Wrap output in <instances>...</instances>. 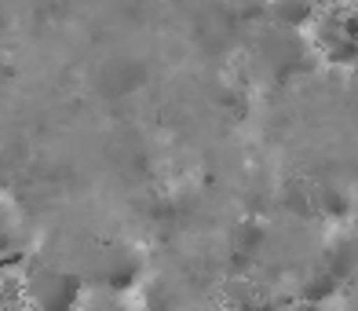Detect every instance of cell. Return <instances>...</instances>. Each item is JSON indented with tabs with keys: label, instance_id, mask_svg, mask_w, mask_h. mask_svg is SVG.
Segmentation results:
<instances>
[{
	"label": "cell",
	"instance_id": "2",
	"mask_svg": "<svg viewBox=\"0 0 358 311\" xmlns=\"http://www.w3.org/2000/svg\"><path fill=\"white\" fill-rule=\"evenodd\" d=\"M271 15L278 22H285L289 29H296L315 19V8H311V0H271Z\"/></svg>",
	"mask_w": 358,
	"mask_h": 311
},
{
	"label": "cell",
	"instance_id": "3",
	"mask_svg": "<svg viewBox=\"0 0 358 311\" xmlns=\"http://www.w3.org/2000/svg\"><path fill=\"white\" fill-rule=\"evenodd\" d=\"M344 311H358V289L348 293V300H344Z\"/></svg>",
	"mask_w": 358,
	"mask_h": 311
},
{
	"label": "cell",
	"instance_id": "1",
	"mask_svg": "<svg viewBox=\"0 0 358 311\" xmlns=\"http://www.w3.org/2000/svg\"><path fill=\"white\" fill-rule=\"evenodd\" d=\"M22 282H26L22 289L26 304L37 311H80V304H85V282L73 271L41 264L29 268Z\"/></svg>",
	"mask_w": 358,
	"mask_h": 311
}]
</instances>
